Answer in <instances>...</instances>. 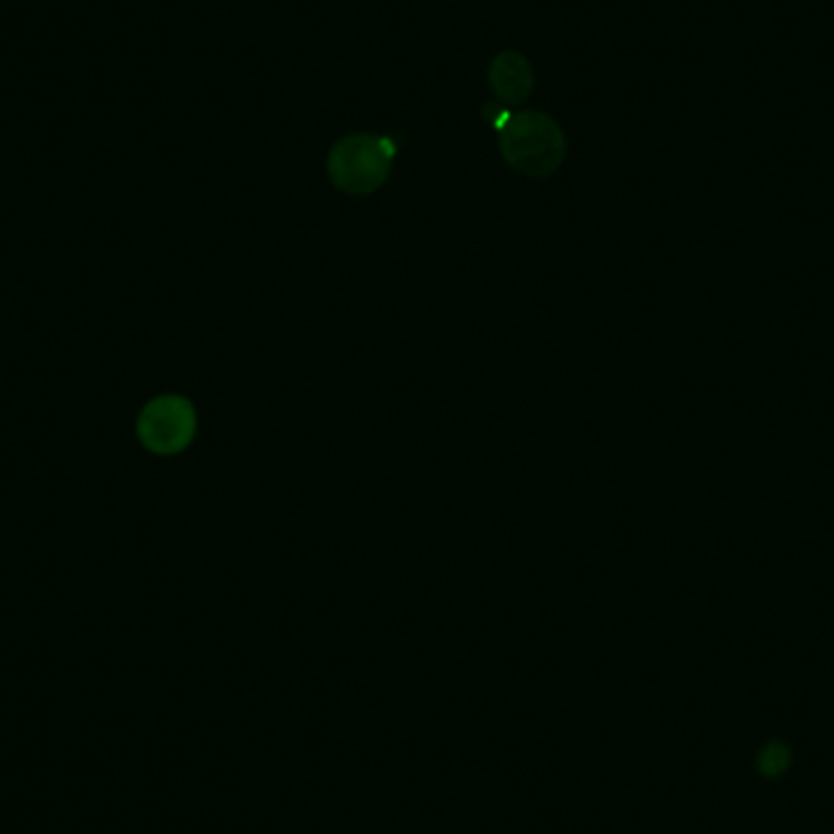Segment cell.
Segmentation results:
<instances>
[{
	"label": "cell",
	"instance_id": "5b68a950",
	"mask_svg": "<svg viewBox=\"0 0 834 834\" xmlns=\"http://www.w3.org/2000/svg\"><path fill=\"white\" fill-rule=\"evenodd\" d=\"M791 764V751L785 744L781 741H771L767 744L761 754H758V768H761V774L767 776H778L784 774L785 768Z\"/></svg>",
	"mask_w": 834,
	"mask_h": 834
},
{
	"label": "cell",
	"instance_id": "7a4b0ae2",
	"mask_svg": "<svg viewBox=\"0 0 834 834\" xmlns=\"http://www.w3.org/2000/svg\"><path fill=\"white\" fill-rule=\"evenodd\" d=\"M396 154L398 144L390 137L349 135L332 147L327 174L342 193L369 195L388 181Z\"/></svg>",
	"mask_w": 834,
	"mask_h": 834
},
{
	"label": "cell",
	"instance_id": "6da1fadb",
	"mask_svg": "<svg viewBox=\"0 0 834 834\" xmlns=\"http://www.w3.org/2000/svg\"><path fill=\"white\" fill-rule=\"evenodd\" d=\"M493 127L500 132L503 159L517 174L530 178L552 176L566 154L561 127L544 112H506L496 110Z\"/></svg>",
	"mask_w": 834,
	"mask_h": 834
},
{
	"label": "cell",
	"instance_id": "277c9868",
	"mask_svg": "<svg viewBox=\"0 0 834 834\" xmlns=\"http://www.w3.org/2000/svg\"><path fill=\"white\" fill-rule=\"evenodd\" d=\"M534 74L530 61L517 51H503L490 64V88L507 105H520L530 98Z\"/></svg>",
	"mask_w": 834,
	"mask_h": 834
},
{
	"label": "cell",
	"instance_id": "3957f363",
	"mask_svg": "<svg viewBox=\"0 0 834 834\" xmlns=\"http://www.w3.org/2000/svg\"><path fill=\"white\" fill-rule=\"evenodd\" d=\"M198 417L191 400L184 396H159L144 405L137 420V435L154 454L171 456L184 452L195 437Z\"/></svg>",
	"mask_w": 834,
	"mask_h": 834
}]
</instances>
